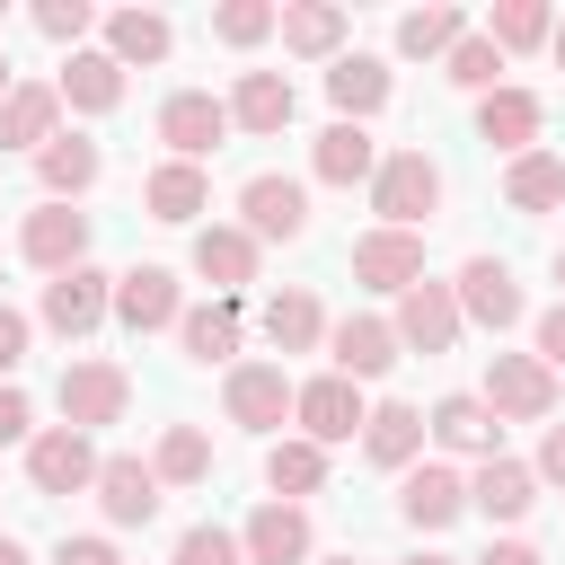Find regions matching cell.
<instances>
[{
    "label": "cell",
    "instance_id": "1",
    "mask_svg": "<svg viewBox=\"0 0 565 565\" xmlns=\"http://www.w3.org/2000/svg\"><path fill=\"white\" fill-rule=\"evenodd\" d=\"M371 212H380V230H424L441 212V168L424 150H388L371 168Z\"/></svg>",
    "mask_w": 565,
    "mask_h": 565
},
{
    "label": "cell",
    "instance_id": "2",
    "mask_svg": "<svg viewBox=\"0 0 565 565\" xmlns=\"http://www.w3.org/2000/svg\"><path fill=\"white\" fill-rule=\"evenodd\" d=\"M486 415L494 424H547L556 415V371L539 353H486Z\"/></svg>",
    "mask_w": 565,
    "mask_h": 565
},
{
    "label": "cell",
    "instance_id": "3",
    "mask_svg": "<svg viewBox=\"0 0 565 565\" xmlns=\"http://www.w3.org/2000/svg\"><path fill=\"white\" fill-rule=\"evenodd\" d=\"M388 335H397V353H450V344H459V300H450V282H433V274L406 282Z\"/></svg>",
    "mask_w": 565,
    "mask_h": 565
},
{
    "label": "cell",
    "instance_id": "4",
    "mask_svg": "<svg viewBox=\"0 0 565 565\" xmlns=\"http://www.w3.org/2000/svg\"><path fill=\"white\" fill-rule=\"evenodd\" d=\"M221 132H230V106H221L212 88H177V97L159 106V141H168L185 168H203V159L221 150Z\"/></svg>",
    "mask_w": 565,
    "mask_h": 565
},
{
    "label": "cell",
    "instance_id": "5",
    "mask_svg": "<svg viewBox=\"0 0 565 565\" xmlns=\"http://www.w3.org/2000/svg\"><path fill=\"white\" fill-rule=\"evenodd\" d=\"M238 230L265 247V238H300L309 230V185L300 177H247L238 185Z\"/></svg>",
    "mask_w": 565,
    "mask_h": 565
},
{
    "label": "cell",
    "instance_id": "6",
    "mask_svg": "<svg viewBox=\"0 0 565 565\" xmlns=\"http://www.w3.org/2000/svg\"><path fill=\"white\" fill-rule=\"evenodd\" d=\"M450 300H459V318H477V327H494V335H503V327H521V309H530L503 256H468V265H459V282H450Z\"/></svg>",
    "mask_w": 565,
    "mask_h": 565
},
{
    "label": "cell",
    "instance_id": "7",
    "mask_svg": "<svg viewBox=\"0 0 565 565\" xmlns=\"http://www.w3.org/2000/svg\"><path fill=\"white\" fill-rule=\"evenodd\" d=\"M124 406H132V380H124L115 362H71V371H62V424H71V433L124 424Z\"/></svg>",
    "mask_w": 565,
    "mask_h": 565
},
{
    "label": "cell",
    "instance_id": "8",
    "mask_svg": "<svg viewBox=\"0 0 565 565\" xmlns=\"http://www.w3.org/2000/svg\"><path fill=\"white\" fill-rule=\"evenodd\" d=\"M18 256H26V265H44V274L88 265V212H71V203H35V212H26V230H18Z\"/></svg>",
    "mask_w": 565,
    "mask_h": 565
},
{
    "label": "cell",
    "instance_id": "9",
    "mask_svg": "<svg viewBox=\"0 0 565 565\" xmlns=\"http://www.w3.org/2000/svg\"><path fill=\"white\" fill-rule=\"evenodd\" d=\"M291 415H300V441H318V450H327V441H353L371 406H362V388H353V380H335V371H327V380L291 388Z\"/></svg>",
    "mask_w": 565,
    "mask_h": 565
},
{
    "label": "cell",
    "instance_id": "10",
    "mask_svg": "<svg viewBox=\"0 0 565 565\" xmlns=\"http://www.w3.org/2000/svg\"><path fill=\"white\" fill-rule=\"evenodd\" d=\"M26 477H35V494H79V486H97V450H88V433H71V424L26 433Z\"/></svg>",
    "mask_w": 565,
    "mask_h": 565
},
{
    "label": "cell",
    "instance_id": "11",
    "mask_svg": "<svg viewBox=\"0 0 565 565\" xmlns=\"http://www.w3.org/2000/svg\"><path fill=\"white\" fill-rule=\"evenodd\" d=\"M106 309H115V274H97V265H71V274L44 282V327L53 335H88Z\"/></svg>",
    "mask_w": 565,
    "mask_h": 565
},
{
    "label": "cell",
    "instance_id": "12",
    "mask_svg": "<svg viewBox=\"0 0 565 565\" xmlns=\"http://www.w3.org/2000/svg\"><path fill=\"white\" fill-rule=\"evenodd\" d=\"M221 406H230V424L274 433V424L291 415V380H282V362H238V371L221 380Z\"/></svg>",
    "mask_w": 565,
    "mask_h": 565
},
{
    "label": "cell",
    "instance_id": "13",
    "mask_svg": "<svg viewBox=\"0 0 565 565\" xmlns=\"http://www.w3.org/2000/svg\"><path fill=\"white\" fill-rule=\"evenodd\" d=\"M353 282H371V291L424 282V238H415V230H362V238H353Z\"/></svg>",
    "mask_w": 565,
    "mask_h": 565
},
{
    "label": "cell",
    "instance_id": "14",
    "mask_svg": "<svg viewBox=\"0 0 565 565\" xmlns=\"http://www.w3.org/2000/svg\"><path fill=\"white\" fill-rule=\"evenodd\" d=\"M238 556L247 565H309V512L300 503H256L247 530H238Z\"/></svg>",
    "mask_w": 565,
    "mask_h": 565
},
{
    "label": "cell",
    "instance_id": "15",
    "mask_svg": "<svg viewBox=\"0 0 565 565\" xmlns=\"http://www.w3.org/2000/svg\"><path fill=\"white\" fill-rule=\"evenodd\" d=\"M115 318H124L132 335H150V327H177V318H185V300H177V274H168V265H132V274H115Z\"/></svg>",
    "mask_w": 565,
    "mask_h": 565
},
{
    "label": "cell",
    "instance_id": "16",
    "mask_svg": "<svg viewBox=\"0 0 565 565\" xmlns=\"http://www.w3.org/2000/svg\"><path fill=\"white\" fill-rule=\"evenodd\" d=\"M539 124H547V106H539L530 88H486V97H477V141H494L503 159H521V150L539 141Z\"/></svg>",
    "mask_w": 565,
    "mask_h": 565
},
{
    "label": "cell",
    "instance_id": "17",
    "mask_svg": "<svg viewBox=\"0 0 565 565\" xmlns=\"http://www.w3.org/2000/svg\"><path fill=\"white\" fill-rule=\"evenodd\" d=\"M88 494L106 503L115 530H141V521L159 512V477H150V459H97V486H88Z\"/></svg>",
    "mask_w": 565,
    "mask_h": 565
},
{
    "label": "cell",
    "instance_id": "18",
    "mask_svg": "<svg viewBox=\"0 0 565 565\" xmlns=\"http://www.w3.org/2000/svg\"><path fill=\"white\" fill-rule=\"evenodd\" d=\"M397 512H406L415 530H450V521L468 512V477H459V468H406Z\"/></svg>",
    "mask_w": 565,
    "mask_h": 565
},
{
    "label": "cell",
    "instance_id": "19",
    "mask_svg": "<svg viewBox=\"0 0 565 565\" xmlns=\"http://www.w3.org/2000/svg\"><path fill=\"white\" fill-rule=\"evenodd\" d=\"M53 115H62L53 79H18V88L0 97V150H44V141H53Z\"/></svg>",
    "mask_w": 565,
    "mask_h": 565
},
{
    "label": "cell",
    "instance_id": "20",
    "mask_svg": "<svg viewBox=\"0 0 565 565\" xmlns=\"http://www.w3.org/2000/svg\"><path fill=\"white\" fill-rule=\"evenodd\" d=\"M194 274H203V282H221V291L238 300V282H256V238H247V230H230V221L194 230Z\"/></svg>",
    "mask_w": 565,
    "mask_h": 565
},
{
    "label": "cell",
    "instance_id": "21",
    "mask_svg": "<svg viewBox=\"0 0 565 565\" xmlns=\"http://www.w3.org/2000/svg\"><path fill=\"white\" fill-rule=\"evenodd\" d=\"M362 450H371V468H415V450H424V415H415L406 397L371 406V415H362Z\"/></svg>",
    "mask_w": 565,
    "mask_h": 565
},
{
    "label": "cell",
    "instance_id": "22",
    "mask_svg": "<svg viewBox=\"0 0 565 565\" xmlns=\"http://www.w3.org/2000/svg\"><path fill=\"white\" fill-rule=\"evenodd\" d=\"M468 503H477L486 521H521V512L539 503V477H530L521 459H503V450H494V459H486V468L468 477Z\"/></svg>",
    "mask_w": 565,
    "mask_h": 565
},
{
    "label": "cell",
    "instance_id": "23",
    "mask_svg": "<svg viewBox=\"0 0 565 565\" xmlns=\"http://www.w3.org/2000/svg\"><path fill=\"white\" fill-rule=\"evenodd\" d=\"M327 97H335V124H362V115H380V106H388V62H371V53H344V62L327 71Z\"/></svg>",
    "mask_w": 565,
    "mask_h": 565
},
{
    "label": "cell",
    "instance_id": "24",
    "mask_svg": "<svg viewBox=\"0 0 565 565\" xmlns=\"http://www.w3.org/2000/svg\"><path fill=\"white\" fill-rule=\"evenodd\" d=\"M291 106H300V97H291V79H282V71H238L230 124H238V132H282V124H291Z\"/></svg>",
    "mask_w": 565,
    "mask_h": 565
},
{
    "label": "cell",
    "instance_id": "25",
    "mask_svg": "<svg viewBox=\"0 0 565 565\" xmlns=\"http://www.w3.org/2000/svg\"><path fill=\"white\" fill-rule=\"evenodd\" d=\"M309 168H318L327 185H371V168H380V141H371L362 124H327V132H318V150H309Z\"/></svg>",
    "mask_w": 565,
    "mask_h": 565
},
{
    "label": "cell",
    "instance_id": "26",
    "mask_svg": "<svg viewBox=\"0 0 565 565\" xmlns=\"http://www.w3.org/2000/svg\"><path fill=\"white\" fill-rule=\"evenodd\" d=\"M97 168H106V159H97V141H88V132H53V141L35 150V177H44V194H53V203H62V194H88V185H97Z\"/></svg>",
    "mask_w": 565,
    "mask_h": 565
},
{
    "label": "cell",
    "instance_id": "27",
    "mask_svg": "<svg viewBox=\"0 0 565 565\" xmlns=\"http://www.w3.org/2000/svg\"><path fill=\"white\" fill-rule=\"evenodd\" d=\"M327 344H335V380H380V371L397 362V335H388V318H344Z\"/></svg>",
    "mask_w": 565,
    "mask_h": 565
},
{
    "label": "cell",
    "instance_id": "28",
    "mask_svg": "<svg viewBox=\"0 0 565 565\" xmlns=\"http://www.w3.org/2000/svg\"><path fill=\"white\" fill-rule=\"evenodd\" d=\"M424 433H433L441 450H477V459H494V433H503V424L486 415V397H468V388H459V397H441V406L424 415Z\"/></svg>",
    "mask_w": 565,
    "mask_h": 565
},
{
    "label": "cell",
    "instance_id": "29",
    "mask_svg": "<svg viewBox=\"0 0 565 565\" xmlns=\"http://www.w3.org/2000/svg\"><path fill=\"white\" fill-rule=\"evenodd\" d=\"M53 97L79 106V115H106V106H124V71H115L106 53H71L62 79H53Z\"/></svg>",
    "mask_w": 565,
    "mask_h": 565
},
{
    "label": "cell",
    "instance_id": "30",
    "mask_svg": "<svg viewBox=\"0 0 565 565\" xmlns=\"http://www.w3.org/2000/svg\"><path fill=\"white\" fill-rule=\"evenodd\" d=\"M274 26H282V44H291L300 62H327V53L344 44V9H335V0H291Z\"/></svg>",
    "mask_w": 565,
    "mask_h": 565
},
{
    "label": "cell",
    "instance_id": "31",
    "mask_svg": "<svg viewBox=\"0 0 565 565\" xmlns=\"http://www.w3.org/2000/svg\"><path fill=\"white\" fill-rule=\"evenodd\" d=\"M168 44H177V35H168L159 9H115V18H106V62H115V71H124V62H168Z\"/></svg>",
    "mask_w": 565,
    "mask_h": 565
},
{
    "label": "cell",
    "instance_id": "32",
    "mask_svg": "<svg viewBox=\"0 0 565 565\" xmlns=\"http://www.w3.org/2000/svg\"><path fill=\"white\" fill-rule=\"evenodd\" d=\"M503 203H512V212H547V203H565V159L521 150V159L503 168Z\"/></svg>",
    "mask_w": 565,
    "mask_h": 565
},
{
    "label": "cell",
    "instance_id": "33",
    "mask_svg": "<svg viewBox=\"0 0 565 565\" xmlns=\"http://www.w3.org/2000/svg\"><path fill=\"white\" fill-rule=\"evenodd\" d=\"M141 203H150V221H194V212L212 203V185H203V168H185V159H168V168H150V185H141Z\"/></svg>",
    "mask_w": 565,
    "mask_h": 565
},
{
    "label": "cell",
    "instance_id": "34",
    "mask_svg": "<svg viewBox=\"0 0 565 565\" xmlns=\"http://www.w3.org/2000/svg\"><path fill=\"white\" fill-rule=\"evenodd\" d=\"M265 335H274V353H309V344L327 335L318 291H274V300H265Z\"/></svg>",
    "mask_w": 565,
    "mask_h": 565
},
{
    "label": "cell",
    "instance_id": "35",
    "mask_svg": "<svg viewBox=\"0 0 565 565\" xmlns=\"http://www.w3.org/2000/svg\"><path fill=\"white\" fill-rule=\"evenodd\" d=\"M547 35H556L547 0H494V18H486V44H494V53H530V44H547Z\"/></svg>",
    "mask_w": 565,
    "mask_h": 565
},
{
    "label": "cell",
    "instance_id": "36",
    "mask_svg": "<svg viewBox=\"0 0 565 565\" xmlns=\"http://www.w3.org/2000/svg\"><path fill=\"white\" fill-rule=\"evenodd\" d=\"M150 477H159V486H203V477H212V441H203L194 424H168V433H159Z\"/></svg>",
    "mask_w": 565,
    "mask_h": 565
},
{
    "label": "cell",
    "instance_id": "37",
    "mask_svg": "<svg viewBox=\"0 0 565 565\" xmlns=\"http://www.w3.org/2000/svg\"><path fill=\"white\" fill-rule=\"evenodd\" d=\"M459 35H468L459 9H406V18H397V53H406V62H433V53H450Z\"/></svg>",
    "mask_w": 565,
    "mask_h": 565
},
{
    "label": "cell",
    "instance_id": "38",
    "mask_svg": "<svg viewBox=\"0 0 565 565\" xmlns=\"http://www.w3.org/2000/svg\"><path fill=\"white\" fill-rule=\"evenodd\" d=\"M177 335H185L194 362H230V353H238V300H221V309H185Z\"/></svg>",
    "mask_w": 565,
    "mask_h": 565
},
{
    "label": "cell",
    "instance_id": "39",
    "mask_svg": "<svg viewBox=\"0 0 565 565\" xmlns=\"http://www.w3.org/2000/svg\"><path fill=\"white\" fill-rule=\"evenodd\" d=\"M265 486L274 494H318L327 486V450L318 441H274L265 450Z\"/></svg>",
    "mask_w": 565,
    "mask_h": 565
},
{
    "label": "cell",
    "instance_id": "40",
    "mask_svg": "<svg viewBox=\"0 0 565 565\" xmlns=\"http://www.w3.org/2000/svg\"><path fill=\"white\" fill-rule=\"evenodd\" d=\"M494 71H503V53H494L486 35H459V44L441 53V79H450V88H494Z\"/></svg>",
    "mask_w": 565,
    "mask_h": 565
},
{
    "label": "cell",
    "instance_id": "41",
    "mask_svg": "<svg viewBox=\"0 0 565 565\" xmlns=\"http://www.w3.org/2000/svg\"><path fill=\"white\" fill-rule=\"evenodd\" d=\"M274 18H282V9H265V0H221V9H212V35H221V44H265Z\"/></svg>",
    "mask_w": 565,
    "mask_h": 565
},
{
    "label": "cell",
    "instance_id": "42",
    "mask_svg": "<svg viewBox=\"0 0 565 565\" xmlns=\"http://www.w3.org/2000/svg\"><path fill=\"white\" fill-rule=\"evenodd\" d=\"M177 565H247V556H238V539H230V530H212V521H203V530H185V539H177Z\"/></svg>",
    "mask_w": 565,
    "mask_h": 565
},
{
    "label": "cell",
    "instance_id": "43",
    "mask_svg": "<svg viewBox=\"0 0 565 565\" xmlns=\"http://www.w3.org/2000/svg\"><path fill=\"white\" fill-rule=\"evenodd\" d=\"M88 18H97L88 0H35V26H44L53 44H79V35H88Z\"/></svg>",
    "mask_w": 565,
    "mask_h": 565
},
{
    "label": "cell",
    "instance_id": "44",
    "mask_svg": "<svg viewBox=\"0 0 565 565\" xmlns=\"http://www.w3.org/2000/svg\"><path fill=\"white\" fill-rule=\"evenodd\" d=\"M26 424H35L26 388H9V380H0V441H26Z\"/></svg>",
    "mask_w": 565,
    "mask_h": 565
},
{
    "label": "cell",
    "instance_id": "45",
    "mask_svg": "<svg viewBox=\"0 0 565 565\" xmlns=\"http://www.w3.org/2000/svg\"><path fill=\"white\" fill-rule=\"evenodd\" d=\"M18 362H26V318H18L9 300H0V380H9Z\"/></svg>",
    "mask_w": 565,
    "mask_h": 565
},
{
    "label": "cell",
    "instance_id": "46",
    "mask_svg": "<svg viewBox=\"0 0 565 565\" xmlns=\"http://www.w3.org/2000/svg\"><path fill=\"white\" fill-rule=\"evenodd\" d=\"M53 565H124V556H115V539H62Z\"/></svg>",
    "mask_w": 565,
    "mask_h": 565
},
{
    "label": "cell",
    "instance_id": "47",
    "mask_svg": "<svg viewBox=\"0 0 565 565\" xmlns=\"http://www.w3.org/2000/svg\"><path fill=\"white\" fill-rule=\"evenodd\" d=\"M539 362H547V371H565V300L539 318Z\"/></svg>",
    "mask_w": 565,
    "mask_h": 565
},
{
    "label": "cell",
    "instance_id": "48",
    "mask_svg": "<svg viewBox=\"0 0 565 565\" xmlns=\"http://www.w3.org/2000/svg\"><path fill=\"white\" fill-rule=\"evenodd\" d=\"M530 477H547V486H565V424H547V441H539V468Z\"/></svg>",
    "mask_w": 565,
    "mask_h": 565
},
{
    "label": "cell",
    "instance_id": "49",
    "mask_svg": "<svg viewBox=\"0 0 565 565\" xmlns=\"http://www.w3.org/2000/svg\"><path fill=\"white\" fill-rule=\"evenodd\" d=\"M477 565H539V547H521V539H503V547H486Z\"/></svg>",
    "mask_w": 565,
    "mask_h": 565
},
{
    "label": "cell",
    "instance_id": "50",
    "mask_svg": "<svg viewBox=\"0 0 565 565\" xmlns=\"http://www.w3.org/2000/svg\"><path fill=\"white\" fill-rule=\"evenodd\" d=\"M0 565H26V547H18V539H0Z\"/></svg>",
    "mask_w": 565,
    "mask_h": 565
},
{
    "label": "cell",
    "instance_id": "51",
    "mask_svg": "<svg viewBox=\"0 0 565 565\" xmlns=\"http://www.w3.org/2000/svg\"><path fill=\"white\" fill-rule=\"evenodd\" d=\"M406 565H459V556H433V547H424V556H406Z\"/></svg>",
    "mask_w": 565,
    "mask_h": 565
},
{
    "label": "cell",
    "instance_id": "52",
    "mask_svg": "<svg viewBox=\"0 0 565 565\" xmlns=\"http://www.w3.org/2000/svg\"><path fill=\"white\" fill-rule=\"evenodd\" d=\"M9 88H18V79H9V53H0V97H9Z\"/></svg>",
    "mask_w": 565,
    "mask_h": 565
},
{
    "label": "cell",
    "instance_id": "53",
    "mask_svg": "<svg viewBox=\"0 0 565 565\" xmlns=\"http://www.w3.org/2000/svg\"><path fill=\"white\" fill-rule=\"evenodd\" d=\"M556 62H565V26H556Z\"/></svg>",
    "mask_w": 565,
    "mask_h": 565
},
{
    "label": "cell",
    "instance_id": "54",
    "mask_svg": "<svg viewBox=\"0 0 565 565\" xmlns=\"http://www.w3.org/2000/svg\"><path fill=\"white\" fill-rule=\"evenodd\" d=\"M556 282H565V247H556Z\"/></svg>",
    "mask_w": 565,
    "mask_h": 565
},
{
    "label": "cell",
    "instance_id": "55",
    "mask_svg": "<svg viewBox=\"0 0 565 565\" xmlns=\"http://www.w3.org/2000/svg\"><path fill=\"white\" fill-rule=\"evenodd\" d=\"M327 565H353V556H327Z\"/></svg>",
    "mask_w": 565,
    "mask_h": 565
}]
</instances>
